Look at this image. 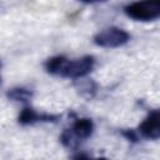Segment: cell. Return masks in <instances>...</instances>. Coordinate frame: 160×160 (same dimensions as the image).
<instances>
[{"label": "cell", "mask_w": 160, "mask_h": 160, "mask_svg": "<svg viewBox=\"0 0 160 160\" xmlns=\"http://www.w3.org/2000/svg\"><path fill=\"white\" fill-rule=\"evenodd\" d=\"M92 66L94 59L91 56H84L76 60H68L64 56H55L46 62V70L50 74H56L65 78L85 76L91 71Z\"/></svg>", "instance_id": "1"}, {"label": "cell", "mask_w": 160, "mask_h": 160, "mask_svg": "<svg viewBox=\"0 0 160 160\" xmlns=\"http://www.w3.org/2000/svg\"><path fill=\"white\" fill-rule=\"evenodd\" d=\"M128 16L135 20L150 21L158 19L160 15V4L156 1H140L132 2L125 8Z\"/></svg>", "instance_id": "2"}, {"label": "cell", "mask_w": 160, "mask_h": 160, "mask_svg": "<svg viewBox=\"0 0 160 160\" xmlns=\"http://www.w3.org/2000/svg\"><path fill=\"white\" fill-rule=\"evenodd\" d=\"M128 40H129V34L119 28L105 29L100 31L94 39L95 44L102 48H118L128 42Z\"/></svg>", "instance_id": "3"}, {"label": "cell", "mask_w": 160, "mask_h": 160, "mask_svg": "<svg viewBox=\"0 0 160 160\" xmlns=\"http://www.w3.org/2000/svg\"><path fill=\"white\" fill-rule=\"evenodd\" d=\"M140 132L149 139H158L160 136V114L158 110L151 111L148 118L139 126Z\"/></svg>", "instance_id": "4"}, {"label": "cell", "mask_w": 160, "mask_h": 160, "mask_svg": "<svg viewBox=\"0 0 160 160\" xmlns=\"http://www.w3.org/2000/svg\"><path fill=\"white\" fill-rule=\"evenodd\" d=\"M92 130H94V125L90 119H78L72 126L74 134L80 139H85L90 136Z\"/></svg>", "instance_id": "5"}, {"label": "cell", "mask_w": 160, "mask_h": 160, "mask_svg": "<svg viewBox=\"0 0 160 160\" xmlns=\"http://www.w3.org/2000/svg\"><path fill=\"white\" fill-rule=\"evenodd\" d=\"M41 119H44V120H50V119H52V116H51V115H39L38 112H35V111H34L32 109H30V108L24 109V110L21 111L20 116H19V121H20L21 124H30V122H34V121L41 120Z\"/></svg>", "instance_id": "6"}, {"label": "cell", "mask_w": 160, "mask_h": 160, "mask_svg": "<svg viewBox=\"0 0 160 160\" xmlns=\"http://www.w3.org/2000/svg\"><path fill=\"white\" fill-rule=\"evenodd\" d=\"M11 99L14 100H21V101H25L26 99L30 98V91L25 90V89H12L9 94H8Z\"/></svg>", "instance_id": "7"}, {"label": "cell", "mask_w": 160, "mask_h": 160, "mask_svg": "<svg viewBox=\"0 0 160 160\" xmlns=\"http://www.w3.org/2000/svg\"><path fill=\"white\" fill-rule=\"evenodd\" d=\"M96 160H108V159H104V158H99V159H96Z\"/></svg>", "instance_id": "8"}]
</instances>
